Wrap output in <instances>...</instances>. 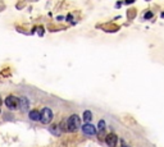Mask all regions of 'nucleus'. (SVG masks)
Segmentation results:
<instances>
[{
    "label": "nucleus",
    "instance_id": "ddd939ff",
    "mask_svg": "<svg viewBox=\"0 0 164 147\" xmlns=\"http://www.w3.org/2000/svg\"><path fill=\"white\" fill-rule=\"evenodd\" d=\"M0 104H1V100H0Z\"/></svg>",
    "mask_w": 164,
    "mask_h": 147
},
{
    "label": "nucleus",
    "instance_id": "f8f14e48",
    "mask_svg": "<svg viewBox=\"0 0 164 147\" xmlns=\"http://www.w3.org/2000/svg\"><path fill=\"white\" fill-rule=\"evenodd\" d=\"M121 145H122V147H128V146H127V143H126V142L123 141V139L121 141Z\"/></svg>",
    "mask_w": 164,
    "mask_h": 147
},
{
    "label": "nucleus",
    "instance_id": "0eeeda50",
    "mask_svg": "<svg viewBox=\"0 0 164 147\" xmlns=\"http://www.w3.org/2000/svg\"><path fill=\"white\" fill-rule=\"evenodd\" d=\"M40 118H41V113H40V111H37V110L30 111V119H31V120L37 122V120H40Z\"/></svg>",
    "mask_w": 164,
    "mask_h": 147
},
{
    "label": "nucleus",
    "instance_id": "423d86ee",
    "mask_svg": "<svg viewBox=\"0 0 164 147\" xmlns=\"http://www.w3.org/2000/svg\"><path fill=\"white\" fill-rule=\"evenodd\" d=\"M28 107H30L28 99H27V97H21L19 99V109L22 111H26V110H28Z\"/></svg>",
    "mask_w": 164,
    "mask_h": 147
},
{
    "label": "nucleus",
    "instance_id": "39448f33",
    "mask_svg": "<svg viewBox=\"0 0 164 147\" xmlns=\"http://www.w3.org/2000/svg\"><path fill=\"white\" fill-rule=\"evenodd\" d=\"M105 142L109 147H116L117 142H118V137L114 134V133H110V134H108L105 137Z\"/></svg>",
    "mask_w": 164,
    "mask_h": 147
},
{
    "label": "nucleus",
    "instance_id": "1a4fd4ad",
    "mask_svg": "<svg viewBox=\"0 0 164 147\" xmlns=\"http://www.w3.org/2000/svg\"><path fill=\"white\" fill-rule=\"evenodd\" d=\"M59 125H60L62 132H68V119H64Z\"/></svg>",
    "mask_w": 164,
    "mask_h": 147
},
{
    "label": "nucleus",
    "instance_id": "f257e3e1",
    "mask_svg": "<svg viewBox=\"0 0 164 147\" xmlns=\"http://www.w3.org/2000/svg\"><path fill=\"white\" fill-rule=\"evenodd\" d=\"M81 127V119L78 115L73 114L68 118V132H76Z\"/></svg>",
    "mask_w": 164,
    "mask_h": 147
},
{
    "label": "nucleus",
    "instance_id": "9b49d317",
    "mask_svg": "<svg viewBox=\"0 0 164 147\" xmlns=\"http://www.w3.org/2000/svg\"><path fill=\"white\" fill-rule=\"evenodd\" d=\"M104 129H105V122L100 120L99 122V133H100V134H103V133H104Z\"/></svg>",
    "mask_w": 164,
    "mask_h": 147
},
{
    "label": "nucleus",
    "instance_id": "9d476101",
    "mask_svg": "<svg viewBox=\"0 0 164 147\" xmlns=\"http://www.w3.org/2000/svg\"><path fill=\"white\" fill-rule=\"evenodd\" d=\"M91 118H92V114H91V111L86 110L85 113H83V119H85V122H86V123H89V122L91 120Z\"/></svg>",
    "mask_w": 164,
    "mask_h": 147
},
{
    "label": "nucleus",
    "instance_id": "20e7f679",
    "mask_svg": "<svg viewBox=\"0 0 164 147\" xmlns=\"http://www.w3.org/2000/svg\"><path fill=\"white\" fill-rule=\"evenodd\" d=\"M82 132H83V134H86V136H95L96 134L95 127H94L92 124H90V123H86L85 125H83Z\"/></svg>",
    "mask_w": 164,
    "mask_h": 147
},
{
    "label": "nucleus",
    "instance_id": "6e6552de",
    "mask_svg": "<svg viewBox=\"0 0 164 147\" xmlns=\"http://www.w3.org/2000/svg\"><path fill=\"white\" fill-rule=\"evenodd\" d=\"M50 132L53 133L54 136H59L62 133V129H60V125H57V124H54V125H51L50 127Z\"/></svg>",
    "mask_w": 164,
    "mask_h": 147
},
{
    "label": "nucleus",
    "instance_id": "f03ea898",
    "mask_svg": "<svg viewBox=\"0 0 164 147\" xmlns=\"http://www.w3.org/2000/svg\"><path fill=\"white\" fill-rule=\"evenodd\" d=\"M40 113H41L40 122L43 124H49L51 120H53V113H51V110L49 109V107H44Z\"/></svg>",
    "mask_w": 164,
    "mask_h": 147
},
{
    "label": "nucleus",
    "instance_id": "7ed1b4c3",
    "mask_svg": "<svg viewBox=\"0 0 164 147\" xmlns=\"http://www.w3.org/2000/svg\"><path fill=\"white\" fill-rule=\"evenodd\" d=\"M4 102H5V106H8L10 110H14L16 107L19 106V99H17L14 96H8Z\"/></svg>",
    "mask_w": 164,
    "mask_h": 147
}]
</instances>
